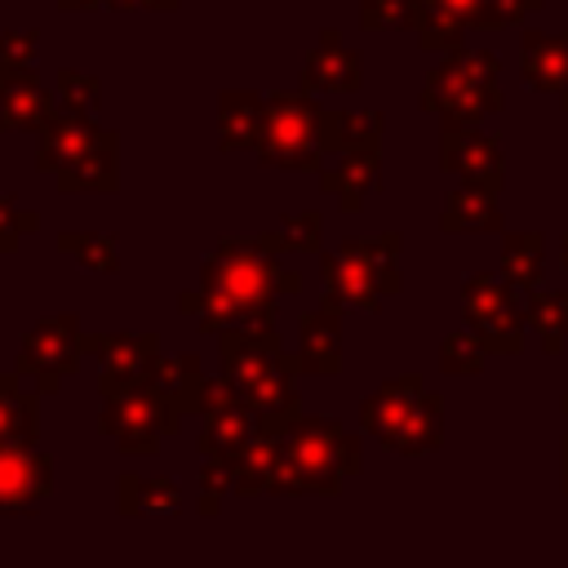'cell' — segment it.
I'll use <instances>...</instances> for the list:
<instances>
[{"instance_id": "obj_14", "label": "cell", "mask_w": 568, "mask_h": 568, "mask_svg": "<svg viewBox=\"0 0 568 568\" xmlns=\"http://www.w3.org/2000/svg\"><path fill=\"white\" fill-rule=\"evenodd\" d=\"M466 311H470V324L479 328L484 342L519 346V320H515L510 297H506V288L497 280H488V275L466 280Z\"/></svg>"}, {"instance_id": "obj_10", "label": "cell", "mask_w": 568, "mask_h": 568, "mask_svg": "<svg viewBox=\"0 0 568 568\" xmlns=\"http://www.w3.org/2000/svg\"><path fill=\"white\" fill-rule=\"evenodd\" d=\"M426 102H430L435 111L453 115V120H457V115L470 120L475 111H488V106H479V102H493V58H479V53L453 58L448 67L435 71V80H430V89H426Z\"/></svg>"}, {"instance_id": "obj_2", "label": "cell", "mask_w": 568, "mask_h": 568, "mask_svg": "<svg viewBox=\"0 0 568 568\" xmlns=\"http://www.w3.org/2000/svg\"><path fill=\"white\" fill-rule=\"evenodd\" d=\"M217 337H222V377L262 417V435H280V426H288L297 413V395H293L297 364L284 359L275 328H226Z\"/></svg>"}, {"instance_id": "obj_6", "label": "cell", "mask_w": 568, "mask_h": 568, "mask_svg": "<svg viewBox=\"0 0 568 568\" xmlns=\"http://www.w3.org/2000/svg\"><path fill=\"white\" fill-rule=\"evenodd\" d=\"M364 430L395 453H426L439 439V399L426 395L417 377L386 382L364 404Z\"/></svg>"}, {"instance_id": "obj_28", "label": "cell", "mask_w": 568, "mask_h": 568, "mask_svg": "<svg viewBox=\"0 0 568 568\" xmlns=\"http://www.w3.org/2000/svg\"><path fill=\"white\" fill-rule=\"evenodd\" d=\"M275 244H288V248H297V253H311L315 244H320V217L315 213H297L293 222H284V231L280 235H271Z\"/></svg>"}, {"instance_id": "obj_5", "label": "cell", "mask_w": 568, "mask_h": 568, "mask_svg": "<svg viewBox=\"0 0 568 568\" xmlns=\"http://www.w3.org/2000/svg\"><path fill=\"white\" fill-rule=\"evenodd\" d=\"M328 151H342V115L320 111L302 93H271L266 98V124L257 142L262 164L280 169H320Z\"/></svg>"}, {"instance_id": "obj_25", "label": "cell", "mask_w": 568, "mask_h": 568, "mask_svg": "<svg viewBox=\"0 0 568 568\" xmlns=\"http://www.w3.org/2000/svg\"><path fill=\"white\" fill-rule=\"evenodd\" d=\"M537 235H510L506 240V275L515 280V284H532V275H537Z\"/></svg>"}, {"instance_id": "obj_15", "label": "cell", "mask_w": 568, "mask_h": 568, "mask_svg": "<svg viewBox=\"0 0 568 568\" xmlns=\"http://www.w3.org/2000/svg\"><path fill=\"white\" fill-rule=\"evenodd\" d=\"M262 124H266V98L248 93V89H226L217 102V138L226 151H244L262 142Z\"/></svg>"}, {"instance_id": "obj_22", "label": "cell", "mask_w": 568, "mask_h": 568, "mask_svg": "<svg viewBox=\"0 0 568 568\" xmlns=\"http://www.w3.org/2000/svg\"><path fill=\"white\" fill-rule=\"evenodd\" d=\"M444 226H448V231H462V226H497L493 200H488V195H475V191H457V195L448 200Z\"/></svg>"}, {"instance_id": "obj_11", "label": "cell", "mask_w": 568, "mask_h": 568, "mask_svg": "<svg viewBox=\"0 0 568 568\" xmlns=\"http://www.w3.org/2000/svg\"><path fill=\"white\" fill-rule=\"evenodd\" d=\"M53 488V466L31 444H0V515L36 510Z\"/></svg>"}, {"instance_id": "obj_18", "label": "cell", "mask_w": 568, "mask_h": 568, "mask_svg": "<svg viewBox=\"0 0 568 568\" xmlns=\"http://www.w3.org/2000/svg\"><path fill=\"white\" fill-rule=\"evenodd\" d=\"M178 413L182 408H200V395H204V377H200V364L191 359V355H178V359H169V355H160L155 359V368H151V377H146Z\"/></svg>"}, {"instance_id": "obj_20", "label": "cell", "mask_w": 568, "mask_h": 568, "mask_svg": "<svg viewBox=\"0 0 568 568\" xmlns=\"http://www.w3.org/2000/svg\"><path fill=\"white\" fill-rule=\"evenodd\" d=\"M36 395H22L18 382L9 377L0 386V444H31L36 439Z\"/></svg>"}, {"instance_id": "obj_24", "label": "cell", "mask_w": 568, "mask_h": 568, "mask_svg": "<svg viewBox=\"0 0 568 568\" xmlns=\"http://www.w3.org/2000/svg\"><path fill=\"white\" fill-rule=\"evenodd\" d=\"M124 488L138 493V501L129 510H178L182 506V493H178L173 479H146V484H138L133 475H124Z\"/></svg>"}, {"instance_id": "obj_12", "label": "cell", "mask_w": 568, "mask_h": 568, "mask_svg": "<svg viewBox=\"0 0 568 568\" xmlns=\"http://www.w3.org/2000/svg\"><path fill=\"white\" fill-rule=\"evenodd\" d=\"M84 351H93L102 364V390H115V386H138L151 377L160 359V337L155 333H106V337H84Z\"/></svg>"}, {"instance_id": "obj_23", "label": "cell", "mask_w": 568, "mask_h": 568, "mask_svg": "<svg viewBox=\"0 0 568 568\" xmlns=\"http://www.w3.org/2000/svg\"><path fill=\"white\" fill-rule=\"evenodd\" d=\"M102 84L80 75V71H58V111H71V115H89V106L98 102Z\"/></svg>"}, {"instance_id": "obj_17", "label": "cell", "mask_w": 568, "mask_h": 568, "mask_svg": "<svg viewBox=\"0 0 568 568\" xmlns=\"http://www.w3.org/2000/svg\"><path fill=\"white\" fill-rule=\"evenodd\" d=\"M297 368H306V373H337V293H328L320 311L302 315Z\"/></svg>"}, {"instance_id": "obj_8", "label": "cell", "mask_w": 568, "mask_h": 568, "mask_svg": "<svg viewBox=\"0 0 568 568\" xmlns=\"http://www.w3.org/2000/svg\"><path fill=\"white\" fill-rule=\"evenodd\" d=\"M102 395H106L102 430H106L124 453H155L160 435L178 430V408H173L151 382L115 386V390H102Z\"/></svg>"}, {"instance_id": "obj_33", "label": "cell", "mask_w": 568, "mask_h": 568, "mask_svg": "<svg viewBox=\"0 0 568 568\" xmlns=\"http://www.w3.org/2000/svg\"><path fill=\"white\" fill-rule=\"evenodd\" d=\"M4 382H9V377H0V386H4Z\"/></svg>"}, {"instance_id": "obj_4", "label": "cell", "mask_w": 568, "mask_h": 568, "mask_svg": "<svg viewBox=\"0 0 568 568\" xmlns=\"http://www.w3.org/2000/svg\"><path fill=\"white\" fill-rule=\"evenodd\" d=\"M40 169L58 178V191H115V133L58 111L40 129Z\"/></svg>"}, {"instance_id": "obj_3", "label": "cell", "mask_w": 568, "mask_h": 568, "mask_svg": "<svg viewBox=\"0 0 568 568\" xmlns=\"http://www.w3.org/2000/svg\"><path fill=\"white\" fill-rule=\"evenodd\" d=\"M351 470H359V444L328 417H293L275 435L271 493H333Z\"/></svg>"}, {"instance_id": "obj_29", "label": "cell", "mask_w": 568, "mask_h": 568, "mask_svg": "<svg viewBox=\"0 0 568 568\" xmlns=\"http://www.w3.org/2000/svg\"><path fill=\"white\" fill-rule=\"evenodd\" d=\"M479 359H484V342H470V337L444 342V368L448 373H470V368H479Z\"/></svg>"}, {"instance_id": "obj_1", "label": "cell", "mask_w": 568, "mask_h": 568, "mask_svg": "<svg viewBox=\"0 0 568 568\" xmlns=\"http://www.w3.org/2000/svg\"><path fill=\"white\" fill-rule=\"evenodd\" d=\"M280 293V266H271L262 240H226L200 275V288L182 297L200 315L204 333L226 328H271V302Z\"/></svg>"}, {"instance_id": "obj_27", "label": "cell", "mask_w": 568, "mask_h": 568, "mask_svg": "<svg viewBox=\"0 0 568 568\" xmlns=\"http://www.w3.org/2000/svg\"><path fill=\"white\" fill-rule=\"evenodd\" d=\"M40 226V217L22 213L13 195H0V253H13L18 248V231H31Z\"/></svg>"}, {"instance_id": "obj_19", "label": "cell", "mask_w": 568, "mask_h": 568, "mask_svg": "<svg viewBox=\"0 0 568 568\" xmlns=\"http://www.w3.org/2000/svg\"><path fill=\"white\" fill-rule=\"evenodd\" d=\"M373 182H377V151H355V155H346L342 169L324 173V191H333L346 209H355Z\"/></svg>"}, {"instance_id": "obj_16", "label": "cell", "mask_w": 568, "mask_h": 568, "mask_svg": "<svg viewBox=\"0 0 568 568\" xmlns=\"http://www.w3.org/2000/svg\"><path fill=\"white\" fill-rule=\"evenodd\" d=\"M306 89H328V93H346L359 84V53H351L342 44L337 31H324L320 44L311 49L306 58V71H302Z\"/></svg>"}, {"instance_id": "obj_7", "label": "cell", "mask_w": 568, "mask_h": 568, "mask_svg": "<svg viewBox=\"0 0 568 568\" xmlns=\"http://www.w3.org/2000/svg\"><path fill=\"white\" fill-rule=\"evenodd\" d=\"M395 235H377V240H346L342 253L324 257V275H328V293L355 302V306H377L382 293H395Z\"/></svg>"}, {"instance_id": "obj_31", "label": "cell", "mask_w": 568, "mask_h": 568, "mask_svg": "<svg viewBox=\"0 0 568 568\" xmlns=\"http://www.w3.org/2000/svg\"><path fill=\"white\" fill-rule=\"evenodd\" d=\"M178 0H106V9H173Z\"/></svg>"}, {"instance_id": "obj_26", "label": "cell", "mask_w": 568, "mask_h": 568, "mask_svg": "<svg viewBox=\"0 0 568 568\" xmlns=\"http://www.w3.org/2000/svg\"><path fill=\"white\" fill-rule=\"evenodd\" d=\"M36 44H40V31H9V36H0V71H9V67L31 71Z\"/></svg>"}, {"instance_id": "obj_21", "label": "cell", "mask_w": 568, "mask_h": 568, "mask_svg": "<svg viewBox=\"0 0 568 568\" xmlns=\"http://www.w3.org/2000/svg\"><path fill=\"white\" fill-rule=\"evenodd\" d=\"M58 248L67 257H80L89 271H115L120 257H115V240L111 235H98V231H62L58 235Z\"/></svg>"}, {"instance_id": "obj_32", "label": "cell", "mask_w": 568, "mask_h": 568, "mask_svg": "<svg viewBox=\"0 0 568 568\" xmlns=\"http://www.w3.org/2000/svg\"><path fill=\"white\" fill-rule=\"evenodd\" d=\"M62 9H102L106 0H58Z\"/></svg>"}, {"instance_id": "obj_9", "label": "cell", "mask_w": 568, "mask_h": 568, "mask_svg": "<svg viewBox=\"0 0 568 568\" xmlns=\"http://www.w3.org/2000/svg\"><path fill=\"white\" fill-rule=\"evenodd\" d=\"M80 351H84L80 320H75V315H53V320L36 324V328L22 337L18 373H22V377H36L40 390H58V386L75 373Z\"/></svg>"}, {"instance_id": "obj_30", "label": "cell", "mask_w": 568, "mask_h": 568, "mask_svg": "<svg viewBox=\"0 0 568 568\" xmlns=\"http://www.w3.org/2000/svg\"><path fill=\"white\" fill-rule=\"evenodd\" d=\"M564 311H568V297H550V302H537L532 306V315H537V324L546 333V346H559V333L568 328V320H559Z\"/></svg>"}, {"instance_id": "obj_13", "label": "cell", "mask_w": 568, "mask_h": 568, "mask_svg": "<svg viewBox=\"0 0 568 568\" xmlns=\"http://www.w3.org/2000/svg\"><path fill=\"white\" fill-rule=\"evenodd\" d=\"M58 115L53 93L31 75V71H0V129L27 133V129H44Z\"/></svg>"}]
</instances>
